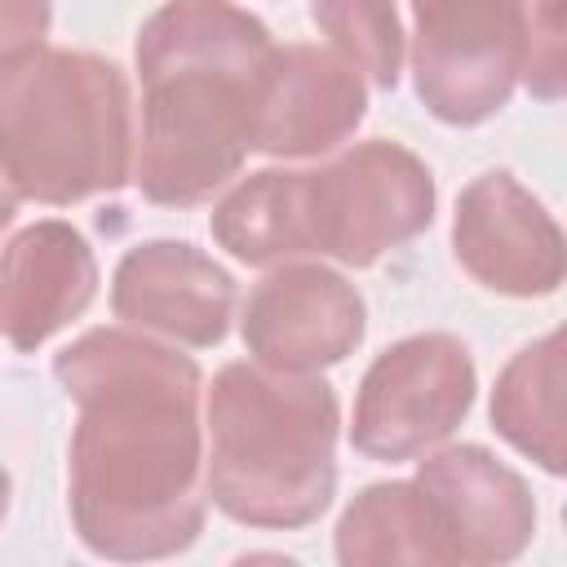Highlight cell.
I'll return each mask as SVG.
<instances>
[{"label":"cell","mask_w":567,"mask_h":567,"mask_svg":"<svg viewBox=\"0 0 567 567\" xmlns=\"http://www.w3.org/2000/svg\"><path fill=\"white\" fill-rule=\"evenodd\" d=\"M53 377L75 399L71 523L97 558H173L204 532V425L195 359L128 332L75 337Z\"/></svg>","instance_id":"cell-1"},{"label":"cell","mask_w":567,"mask_h":567,"mask_svg":"<svg viewBox=\"0 0 567 567\" xmlns=\"http://www.w3.org/2000/svg\"><path fill=\"white\" fill-rule=\"evenodd\" d=\"M275 49L266 22L230 0H168L142 22L133 182L151 204H204L239 173L257 142Z\"/></svg>","instance_id":"cell-2"},{"label":"cell","mask_w":567,"mask_h":567,"mask_svg":"<svg viewBox=\"0 0 567 567\" xmlns=\"http://www.w3.org/2000/svg\"><path fill=\"white\" fill-rule=\"evenodd\" d=\"M337 425L323 377L226 363L208 390L204 496L244 527L315 523L337 492Z\"/></svg>","instance_id":"cell-3"},{"label":"cell","mask_w":567,"mask_h":567,"mask_svg":"<svg viewBox=\"0 0 567 567\" xmlns=\"http://www.w3.org/2000/svg\"><path fill=\"white\" fill-rule=\"evenodd\" d=\"M0 164L22 199L75 204L133 168L128 84L84 49H27L0 66Z\"/></svg>","instance_id":"cell-4"},{"label":"cell","mask_w":567,"mask_h":567,"mask_svg":"<svg viewBox=\"0 0 567 567\" xmlns=\"http://www.w3.org/2000/svg\"><path fill=\"white\" fill-rule=\"evenodd\" d=\"M301 199L310 252L363 270L430 226L434 177L399 142H359L332 164L306 168Z\"/></svg>","instance_id":"cell-5"},{"label":"cell","mask_w":567,"mask_h":567,"mask_svg":"<svg viewBox=\"0 0 567 567\" xmlns=\"http://www.w3.org/2000/svg\"><path fill=\"white\" fill-rule=\"evenodd\" d=\"M527 18L532 0H412V75L430 115L456 128L492 120L523 75Z\"/></svg>","instance_id":"cell-6"},{"label":"cell","mask_w":567,"mask_h":567,"mask_svg":"<svg viewBox=\"0 0 567 567\" xmlns=\"http://www.w3.org/2000/svg\"><path fill=\"white\" fill-rule=\"evenodd\" d=\"M474 403V359L447 332H416L372 359L350 443L372 461H412L443 443Z\"/></svg>","instance_id":"cell-7"},{"label":"cell","mask_w":567,"mask_h":567,"mask_svg":"<svg viewBox=\"0 0 567 567\" xmlns=\"http://www.w3.org/2000/svg\"><path fill=\"white\" fill-rule=\"evenodd\" d=\"M416 492L434 523L443 563L496 567L514 563L536 532L527 483L478 443L443 447L416 465Z\"/></svg>","instance_id":"cell-8"},{"label":"cell","mask_w":567,"mask_h":567,"mask_svg":"<svg viewBox=\"0 0 567 567\" xmlns=\"http://www.w3.org/2000/svg\"><path fill=\"white\" fill-rule=\"evenodd\" d=\"M244 346L275 372H319L359 350L368 310L354 284L328 266H279L244 306Z\"/></svg>","instance_id":"cell-9"},{"label":"cell","mask_w":567,"mask_h":567,"mask_svg":"<svg viewBox=\"0 0 567 567\" xmlns=\"http://www.w3.org/2000/svg\"><path fill=\"white\" fill-rule=\"evenodd\" d=\"M456 261L492 292L549 297L563 284V230L514 173L474 177L452 217Z\"/></svg>","instance_id":"cell-10"},{"label":"cell","mask_w":567,"mask_h":567,"mask_svg":"<svg viewBox=\"0 0 567 567\" xmlns=\"http://www.w3.org/2000/svg\"><path fill=\"white\" fill-rule=\"evenodd\" d=\"M111 310L128 328L159 332L182 346H217L235 315V279L195 244L151 239L120 257Z\"/></svg>","instance_id":"cell-11"},{"label":"cell","mask_w":567,"mask_h":567,"mask_svg":"<svg viewBox=\"0 0 567 567\" xmlns=\"http://www.w3.org/2000/svg\"><path fill=\"white\" fill-rule=\"evenodd\" d=\"M363 111L368 89L346 58L319 44L275 49L252 151H266L275 159L323 155L363 124Z\"/></svg>","instance_id":"cell-12"},{"label":"cell","mask_w":567,"mask_h":567,"mask_svg":"<svg viewBox=\"0 0 567 567\" xmlns=\"http://www.w3.org/2000/svg\"><path fill=\"white\" fill-rule=\"evenodd\" d=\"M97 297V257L71 221H35L0 252V332L13 350H40Z\"/></svg>","instance_id":"cell-13"},{"label":"cell","mask_w":567,"mask_h":567,"mask_svg":"<svg viewBox=\"0 0 567 567\" xmlns=\"http://www.w3.org/2000/svg\"><path fill=\"white\" fill-rule=\"evenodd\" d=\"M492 425L505 443L532 456L545 474L567 470L563 447V332L523 346L492 390Z\"/></svg>","instance_id":"cell-14"},{"label":"cell","mask_w":567,"mask_h":567,"mask_svg":"<svg viewBox=\"0 0 567 567\" xmlns=\"http://www.w3.org/2000/svg\"><path fill=\"white\" fill-rule=\"evenodd\" d=\"M213 239L248 261V266H275L306 257V199H301V173L266 168L244 177L217 208H213Z\"/></svg>","instance_id":"cell-15"},{"label":"cell","mask_w":567,"mask_h":567,"mask_svg":"<svg viewBox=\"0 0 567 567\" xmlns=\"http://www.w3.org/2000/svg\"><path fill=\"white\" fill-rule=\"evenodd\" d=\"M337 558L346 567L385 563H443L434 523L416 483H372L363 487L337 523Z\"/></svg>","instance_id":"cell-16"},{"label":"cell","mask_w":567,"mask_h":567,"mask_svg":"<svg viewBox=\"0 0 567 567\" xmlns=\"http://www.w3.org/2000/svg\"><path fill=\"white\" fill-rule=\"evenodd\" d=\"M319 31L377 89H394L403 71V27L394 0H310Z\"/></svg>","instance_id":"cell-17"},{"label":"cell","mask_w":567,"mask_h":567,"mask_svg":"<svg viewBox=\"0 0 567 567\" xmlns=\"http://www.w3.org/2000/svg\"><path fill=\"white\" fill-rule=\"evenodd\" d=\"M527 89L540 102H558L563 97V0H540L532 4L527 18V49H523V75Z\"/></svg>","instance_id":"cell-18"},{"label":"cell","mask_w":567,"mask_h":567,"mask_svg":"<svg viewBox=\"0 0 567 567\" xmlns=\"http://www.w3.org/2000/svg\"><path fill=\"white\" fill-rule=\"evenodd\" d=\"M53 22L49 0H0V66L27 49H40Z\"/></svg>","instance_id":"cell-19"},{"label":"cell","mask_w":567,"mask_h":567,"mask_svg":"<svg viewBox=\"0 0 567 567\" xmlns=\"http://www.w3.org/2000/svg\"><path fill=\"white\" fill-rule=\"evenodd\" d=\"M18 204H22V195H18V186H13V177L4 173V164H0V230L13 221V213H18Z\"/></svg>","instance_id":"cell-20"},{"label":"cell","mask_w":567,"mask_h":567,"mask_svg":"<svg viewBox=\"0 0 567 567\" xmlns=\"http://www.w3.org/2000/svg\"><path fill=\"white\" fill-rule=\"evenodd\" d=\"M4 509H9V474L0 470V518H4Z\"/></svg>","instance_id":"cell-21"}]
</instances>
